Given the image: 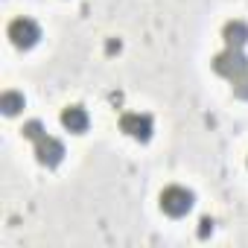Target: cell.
Here are the masks:
<instances>
[{
    "mask_svg": "<svg viewBox=\"0 0 248 248\" xmlns=\"http://www.w3.org/2000/svg\"><path fill=\"white\" fill-rule=\"evenodd\" d=\"M213 70L219 76H225L233 91L239 96H248V59L242 50H233V47H225L216 59H213Z\"/></svg>",
    "mask_w": 248,
    "mask_h": 248,
    "instance_id": "1",
    "label": "cell"
},
{
    "mask_svg": "<svg viewBox=\"0 0 248 248\" xmlns=\"http://www.w3.org/2000/svg\"><path fill=\"white\" fill-rule=\"evenodd\" d=\"M24 138L32 140L38 164H44V167H56V164H62V158H64V143H62L59 138L47 135V129L41 126L38 120L24 123Z\"/></svg>",
    "mask_w": 248,
    "mask_h": 248,
    "instance_id": "2",
    "label": "cell"
},
{
    "mask_svg": "<svg viewBox=\"0 0 248 248\" xmlns=\"http://www.w3.org/2000/svg\"><path fill=\"white\" fill-rule=\"evenodd\" d=\"M193 207V193L181 184H170L161 190V210L167 216H184Z\"/></svg>",
    "mask_w": 248,
    "mask_h": 248,
    "instance_id": "3",
    "label": "cell"
},
{
    "mask_svg": "<svg viewBox=\"0 0 248 248\" xmlns=\"http://www.w3.org/2000/svg\"><path fill=\"white\" fill-rule=\"evenodd\" d=\"M6 35H9V41H12L18 50H30V47L38 44V38H41V27H38L32 18H15V21L9 24Z\"/></svg>",
    "mask_w": 248,
    "mask_h": 248,
    "instance_id": "4",
    "label": "cell"
},
{
    "mask_svg": "<svg viewBox=\"0 0 248 248\" xmlns=\"http://www.w3.org/2000/svg\"><path fill=\"white\" fill-rule=\"evenodd\" d=\"M120 129L132 140H149L152 132H155V120L149 114H140V111H126L120 117Z\"/></svg>",
    "mask_w": 248,
    "mask_h": 248,
    "instance_id": "5",
    "label": "cell"
},
{
    "mask_svg": "<svg viewBox=\"0 0 248 248\" xmlns=\"http://www.w3.org/2000/svg\"><path fill=\"white\" fill-rule=\"evenodd\" d=\"M88 123H91V117H88L85 105H67V108L62 111V126H64L70 135H82V132L88 129Z\"/></svg>",
    "mask_w": 248,
    "mask_h": 248,
    "instance_id": "6",
    "label": "cell"
},
{
    "mask_svg": "<svg viewBox=\"0 0 248 248\" xmlns=\"http://www.w3.org/2000/svg\"><path fill=\"white\" fill-rule=\"evenodd\" d=\"M222 38H225V47L242 50L248 44V24L245 21H228L222 27Z\"/></svg>",
    "mask_w": 248,
    "mask_h": 248,
    "instance_id": "7",
    "label": "cell"
},
{
    "mask_svg": "<svg viewBox=\"0 0 248 248\" xmlns=\"http://www.w3.org/2000/svg\"><path fill=\"white\" fill-rule=\"evenodd\" d=\"M0 108H3V114L15 117V114L24 108V93H18V91H3V96H0Z\"/></svg>",
    "mask_w": 248,
    "mask_h": 248,
    "instance_id": "8",
    "label": "cell"
}]
</instances>
